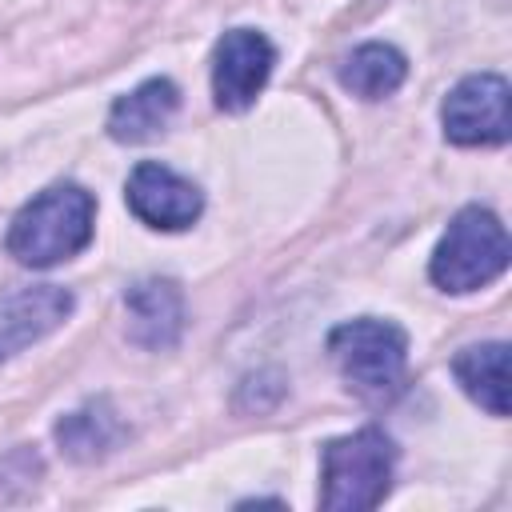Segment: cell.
Masks as SVG:
<instances>
[{"instance_id": "6da1fadb", "label": "cell", "mask_w": 512, "mask_h": 512, "mask_svg": "<svg viewBox=\"0 0 512 512\" xmlns=\"http://www.w3.org/2000/svg\"><path fill=\"white\" fill-rule=\"evenodd\" d=\"M96 224V200L80 184H52L32 196L8 224V256L28 268H52L88 248Z\"/></svg>"}, {"instance_id": "7a4b0ae2", "label": "cell", "mask_w": 512, "mask_h": 512, "mask_svg": "<svg viewBox=\"0 0 512 512\" xmlns=\"http://www.w3.org/2000/svg\"><path fill=\"white\" fill-rule=\"evenodd\" d=\"M396 444L380 428H360L352 436L328 440L320 452V508L328 512H368L392 488Z\"/></svg>"}, {"instance_id": "3957f363", "label": "cell", "mask_w": 512, "mask_h": 512, "mask_svg": "<svg viewBox=\"0 0 512 512\" xmlns=\"http://www.w3.org/2000/svg\"><path fill=\"white\" fill-rule=\"evenodd\" d=\"M328 356L336 360L344 384L364 400H388L404 384L408 336L392 320L360 316L328 332Z\"/></svg>"}, {"instance_id": "277c9868", "label": "cell", "mask_w": 512, "mask_h": 512, "mask_svg": "<svg viewBox=\"0 0 512 512\" xmlns=\"http://www.w3.org/2000/svg\"><path fill=\"white\" fill-rule=\"evenodd\" d=\"M508 268V232L496 212L468 204L452 216L448 232L440 236L428 276L444 292H476L492 284Z\"/></svg>"}, {"instance_id": "5b68a950", "label": "cell", "mask_w": 512, "mask_h": 512, "mask_svg": "<svg viewBox=\"0 0 512 512\" xmlns=\"http://www.w3.org/2000/svg\"><path fill=\"white\" fill-rule=\"evenodd\" d=\"M444 136L452 144L476 148V144H504L512 132L508 120V80L496 72H476L464 76L440 108Z\"/></svg>"}, {"instance_id": "8992f818", "label": "cell", "mask_w": 512, "mask_h": 512, "mask_svg": "<svg viewBox=\"0 0 512 512\" xmlns=\"http://www.w3.org/2000/svg\"><path fill=\"white\" fill-rule=\"evenodd\" d=\"M276 48L256 28H232L212 52V96L224 112H244L268 84Z\"/></svg>"}, {"instance_id": "52a82bcc", "label": "cell", "mask_w": 512, "mask_h": 512, "mask_svg": "<svg viewBox=\"0 0 512 512\" xmlns=\"http://www.w3.org/2000/svg\"><path fill=\"white\" fill-rule=\"evenodd\" d=\"M124 200L148 228H164V232L192 228V220H200V212H204L200 188L156 160H140L128 172Z\"/></svg>"}, {"instance_id": "ba28073f", "label": "cell", "mask_w": 512, "mask_h": 512, "mask_svg": "<svg viewBox=\"0 0 512 512\" xmlns=\"http://www.w3.org/2000/svg\"><path fill=\"white\" fill-rule=\"evenodd\" d=\"M76 300L60 284H20L0 292V360L44 340L72 316Z\"/></svg>"}, {"instance_id": "9c48e42d", "label": "cell", "mask_w": 512, "mask_h": 512, "mask_svg": "<svg viewBox=\"0 0 512 512\" xmlns=\"http://www.w3.org/2000/svg\"><path fill=\"white\" fill-rule=\"evenodd\" d=\"M128 308V340L148 352H168L184 336V292L176 280H136L124 288Z\"/></svg>"}, {"instance_id": "30bf717a", "label": "cell", "mask_w": 512, "mask_h": 512, "mask_svg": "<svg viewBox=\"0 0 512 512\" xmlns=\"http://www.w3.org/2000/svg\"><path fill=\"white\" fill-rule=\"evenodd\" d=\"M180 108V88L168 76H152L136 84L128 96H120L108 112V136L120 144H140L152 140L156 132L168 128V120Z\"/></svg>"}, {"instance_id": "8fae6325", "label": "cell", "mask_w": 512, "mask_h": 512, "mask_svg": "<svg viewBox=\"0 0 512 512\" xmlns=\"http://www.w3.org/2000/svg\"><path fill=\"white\" fill-rule=\"evenodd\" d=\"M128 436L120 412L108 404V400H88L84 408L68 412L56 420V444L68 460H80V464H92V460H104L120 440Z\"/></svg>"}, {"instance_id": "7c38bea8", "label": "cell", "mask_w": 512, "mask_h": 512, "mask_svg": "<svg viewBox=\"0 0 512 512\" xmlns=\"http://www.w3.org/2000/svg\"><path fill=\"white\" fill-rule=\"evenodd\" d=\"M456 384L492 416H508V344H472L460 348L452 360Z\"/></svg>"}, {"instance_id": "4fadbf2b", "label": "cell", "mask_w": 512, "mask_h": 512, "mask_svg": "<svg viewBox=\"0 0 512 512\" xmlns=\"http://www.w3.org/2000/svg\"><path fill=\"white\" fill-rule=\"evenodd\" d=\"M336 76H340V84H344L352 96H360V100H384V96H392V92L404 84L408 60H404V52H396L392 44L372 40V44H360V48L340 64Z\"/></svg>"}]
</instances>
